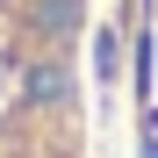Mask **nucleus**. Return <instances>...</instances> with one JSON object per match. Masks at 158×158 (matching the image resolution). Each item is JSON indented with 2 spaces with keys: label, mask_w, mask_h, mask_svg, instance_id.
<instances>
[{
  "label": "nucleus",
  "mask_w": 158,
  "mask_h": 158,
  "mask_svg": "<svg viewBox=\"0 0 158 158\" xmlns=\"http://www.w3.org/2000/svg\"><path fill=\"white\" fill-rule=\"evenodd\" d=\"M94 0H0V158H86Z\"/></svg>",
  "instance_id": "f257e3e1"
}]
</instances>
